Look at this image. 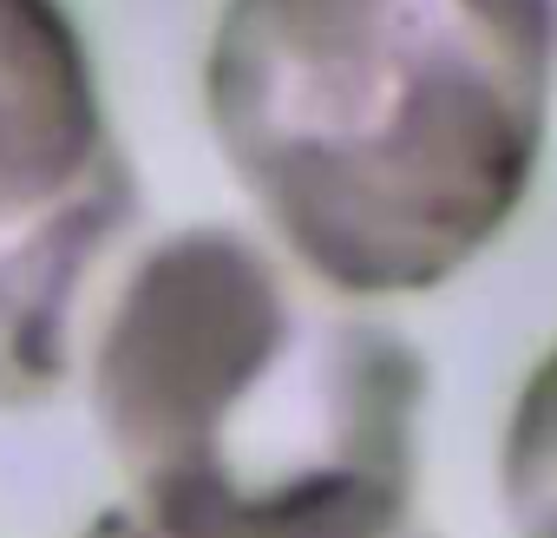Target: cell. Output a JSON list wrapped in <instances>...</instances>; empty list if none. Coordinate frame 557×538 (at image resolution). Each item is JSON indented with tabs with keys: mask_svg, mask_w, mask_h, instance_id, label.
<instances>
[{
	"mask_svg": "<svg viewBox=\"0 0 557 538\" xmlns=\"http://www.w3.org/2000/svg\"><path fill=\"white\" fill-rule=\"evenodd\" d=\"M557 93V0H223L210 138L309 283L446 290L524 210Z\"/></svg>",
	"mask_w": 557,
	"mask_h": 538,
	"instance_id": "6da1fadb",
	"label": "cell"
},
{
	"mask_svg": "<svg viewBox=\"0 0 557 538\" xmlns=\"http://www.w3.org/2000/svg\"><path fill=\"white\" fill-rule=\"evenodd\" d=\"M79 538H145V531H138V518H132L125 505H112V512H99V518H92ZM413 538H440V531H426V525H420Z\"/></svg>",
	"mask_w": 557,
	"mask_h": 538,
	"instance_id": "5b68a950",
	"label": "cell"
},
{
	"mask_svg": "<svg viewBox=\"0 0 557 538\" xmlns=\"http://www.w3.org/2000/svg\"><path fill=\"white\" fill-rule=\"evenodd\" d=\"M145 538H413L420 349L230 223L145 243L86 329Z\"/></svg>",
	"mask_w": 557,
	"mask_h": 538,
	"instance_id": "7a4b0ae2",
	"label": "cell"
},
{
	"mask_svg": "<svg viewBox=\"0 0 557 538\" xmlns=\"http://www.w3.org/2000/svg\"><path fill=\"white\" fill-rule=\"evenodd\" d=\"M132 223L138 178L66 0H0V407L73 375Z\"/></svg>",
	"mask_w": 557,
	"mask_h": 538,
	"instance_id": "3957f363",
	"label": "cell"
},
{
	"mask_svg": "<svg viewBox=\"0 0 557 538\" xmlns=\"http://www.w3.org/2000/svg\"><path fill=\"white\" fill-rule=\"evenodd\" d=\"M498 492L511 538H557V342L518 381L498 447Z\"/></svg>",
	"mask_w": 557,
	"mask_h": 538,
	"instance_id": "277c9868",
	"label": "cell"
}]
</instances>
